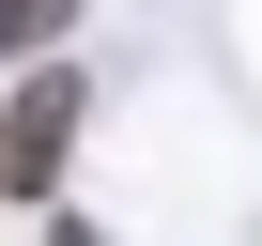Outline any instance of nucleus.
Here are the masks:
<instances>
[{"label": "nucleus", "instance_id": "1", "mask_svg": "<svg viewBox=\"0 0 262 246\" xmlns=\"http://www.w3.org/2000/svg\"><path fill=\"white\" fill-rule=\"evenodd\" d=\"M62 154H77V77H31L0 123V185H62Z\"/></svg>", "mask_w": 262, "mask_h": 246}, {"label": "nucleus", "instance_id": "2", "mask_svg": "<svg viewBox=\"0 0 262 246\" xmlns=\"http://www.w3.org/2000/svg\"><path fill=\"white\" fill-rule=\"evenodd\" d=\"M62 16L77 0H0V46H62Z\"/></svg>", "mask_w": 262, "mask_h": 246}]
</instances>
